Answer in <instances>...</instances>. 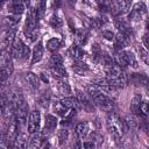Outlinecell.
Segmentation results:
<instances>
[{
  "label": "cell",
  "mask_w": 149,
  "mask_h": 149,
  "mask_svg": "<svg viewBox=\"0 0 149 149\" xmlns=\"http://www.w3.org/2000/svg\"><path fill=\"white\" fill-rule=\"evenodd\" d=\"M132 80L135 84H141V85H146L147 84V77L143 74H137V73H133L132 76Z\"/></svg>",
  "instance_id": "obj_32"
},
{
  "label": "cell",
  "mask_w": 149,
  "mask_h": 149,
  "mask_svg": "<svg viewBox=\"0 0 149 149\" xmlns=\"http://www.w3.org/2000/svg\"><path fill=\"white\" fill-rule=\"evenodd\" d=\"M114 47L115 49H122L123 47H126L128 44V41H129V37L126 36L125 34H121L119 33L118 35L114 36Z\"/></svg>",
  "instance_id": "obj_18"
},
{
  "label": "cell",
  "mask_w": 149,
  "mask_h": 149,
  "mask_svg": "<svg viewBox=\"0 0 149 149\" xmlns=\"http://www.w3.org/2000/svg\"><path fill=\"white\" fill-rule=\"evenodd\" d=\"M137 127V121L134 116H127L123 121V128L125 130H128V129H135Z\"/></svg>",
  "instance_id": "obj_27"
},
{
  "label": "cell",
  "mask_w": 149,
  "mask_h": 149,
  "mask_svg": "<svg viewBox=\"0 0 149 149\" xmlns=\"http://www.w3.org/2000/svg\"><path fill=\"white\" fill-rule=\"evenodd\" d=\"M102 36L106 38V40H108V41H112L113 38H114V34H113V31H111V30H104L102 31Z\"/></svg>",
  "instance_id": "obj_41"
},
{
  "label": "cell",
  "mask_w": 149,
  "mask_h": 149,
  "mask_svg": "<svg viewBox=\"0 0 149 149\" xmlns=\"http://www.w3.org/2000/svg\"><path fill=\"white\" fill-rule=\"evenodd\" d=\"M19 128H20V127H19V125H17L15 118L12 119V120L9 121V125H8L7 130H6V136H5V140H6L8 143L14 142L15 137H16L17 134H19Z\"/></svg>",
  "instance_id": "obj_9"
},
{
  "label": "cell",
  "mask_w": 149,
  "mask_h": 149,
  "mask_svg": "<svg viewBox=\"0 0 149 149\" xmlns=\"http://www.w3.org/2000/svg\"><path fill=\"white\" fill-rule=\"evenodd\" d=\"M43 57V45L42 42L40 41L33 49V54H31V64H35L37 62H40Z\"/></svg>",
  "instance_id": "obj_14"
},
{
  "label": "cell",
  "mask_w": 149,
  "mask_h": 149,
  "mask_svg": "<svg viewBox=\"0 0 149 149\" xmlns=\"http://www.w3.org/2000/svg\"><path fill=\"white\" fill-rule=\"evenodd\" d=\"M122 51V55L125 57V61L127 63V66H132L134 69H136L139 65H137V61L135 58V56L133 55V52L130 51H125V50H121Z\"/></svg>",
  "instance_id": "obj_24"
},
{
  "label": "cell",
  "mask_w": 149,
  "mask_h": 149,
  "mask_svg": "<svg viewBox=\"0 0 149 149\" xmlns=\"http://www.w3.org/2000/svg\"><path fill=\"white\" fill-rule=\"evenodd\" d=\"M139 113H140V116H143V118H146L148 115V102H147V100H143V101L140 102Z\"/></svg>",
  "instance_id": "obj_34"
},
{
  "label": "cell",
  "mask_w": 149,
  "mask_h": 149,
  "mask_svg": "<svg viewBox=\"0 0 149 149\" xmlns=\"http://www.w3.org/2000/svg\"><path fill=\"white\" fill-rule=\"evenodd\" d=\"M61 47V41L57 38V37H52L48 41L47 43V48L50 50V51H56L58 48Z\"/></svg>",
  "instance_id": "obj_28"
},
{
  "label": "cell",
  "mask_w": 149,
  "mask_h": 149,
  "mask_svg": "<svg viewBox=\"0 0 149 149\" xmlns=\"http://www.w3.org/2000/svg\"><path fill=\"white\" fill-rule=\"evenodd\" d=\"M72 69H73V71H74L77 74H79V76H85V74L90 71L88 65H87L86 63L81 62V61H76V62L73 63Z\"/></svg>",
  "instance_id": "obj_16"
},
{
  "label": "cell",
  "mask_w": 149,
  "mask_h": 149,
  "mask_svg": "<svg viewBox=\"0 0 149 149\" xmlns=\"http://www.w3.org/2000/svg\"><path fill=\"white\" fill-rule=\"evenodd\" d=\"M57 118L51 115V114H47L45 115V122H44V129L42 132V136L43 137H49L51 136L57 127Z\"/></svg>",
  "instance_id": "obj_7"
},
{
  "label": "cell",
  "mask_w": 149,
  "mask_h": 149,
  "mask_svg": "<svg viewBox=\"0 0 149 149\" xmlns=\"http://www.w3.org/2000/svg\"><path fill=\"white\" fill-rule=\"evenodd\" d=\"M139 51H140V56H141L142 61L148 65L149 64V59H148V51H147V49H144L143 47H140Z\"/></svg>",
  "instance_id": "obj_37"
},
{
  "label": "cell",
  "mask_w": 149,
  "mask_h": 149,
  "mask_svg": "<svg viewBox=\"0 0 149 149\" xmlns=\"http://www.w3.org/2000/svg\"><path fill=\"white\" fill-rule=\"evenodd\" d=\"M40 123H41V114L38 111H31L29 113L28 122H27V129L28 133L35 134L40 130Z\"/></svg>",
  "instance_id": "obj_6"
},
{
  "label": "cell",
  "mask_w": 149,
  "mask_h": 149,
  "mask_svg": "<svg viewBox=\"0 0 149 149\" xmlns=\"http://www.w3.org/2000/svg\"><path fill=\"white\" fill-rule=\"evenodd\" d=\"M147 13V7L143 2H137L133 9L129 12V19L132 21H141L146 16Z\"/></svg>",
  "instance_id": "obj_8"
},
{
  "label": "cell",
  "mask_w": 149,
  "mask_h": 149,
  "mask_svg": "<svg viewBox=\"0 0 149 149\" xmlns=\"http://www.w3.org/2000/svg\"><path fill=\"white\" fill-rule=\"evenodd\" d=\"M13 73V65H6L3 68H0V81H6L10 74Z\"/></svg>",
  "instance_id": "obj_26"
},
{
  "label": "cell",
  "mask_w": 149,
  "mask_h": 149,
  "mask_svg": "<svg viewBox=\"0 0 149 149\" xmlns=\"http://www.w3.org/2000/svg\"><path fill=\"white\" fill-rule=\"evenodd\" d=\"M50 72L55 78H58V79H65L68 77V71L63 65L50 66Z\"/></svg>",
  "instance_id": "obj_17"
},
{
  "label": "cell",
  "mask_w": 149,
  "mask_h": 149,
  "mask_svg": "<svg viewBox=\"0 0 149 149\" xmlns=\"http://www.w3.org/2000/svg\"><path fill=\"white\" fill-rule=\"evenodd\" d=\"M90 132V125L88 122H80L76 126V134L79 139H84L87 136Z\"/></svg>",
  "instance_id": "obj_20"
},
{
  "label": "cell",
  "mask_w": 149,
  "mask_h": 149,
  "mask_svg": "<svg viewBox=\"0 0 149 149\" xmlns=\"http://www.w3.org/2000/svg\"><path fill=\"white\" fill-rule=\"evenodd\" d=\"M92 100H93L94 104H95L97 106H99L101 109H104V111H106V112H112L113 106H114V101H113V99H111L107 94L100 92V93L93 95V97H92Z\"/></svg>",
  "instance_id": "obj_3"
},
{
  "label": "cell",
  "mask_w": 149,
  "mask_h": 149,
  "mask_svg": "<svg viewBox=\"0 0 149 149\" xmlns=\"http://www.w3.org/2000/svg\"><path fill=\"white\" fill-rule=\"evenodd\" d=\"M15 34H16V30H15V29H12L10 31L7 33V35L5 36V45H6V47L13 44L14 40L16 38V37H15Z\"/></svg>",
  "instance_id": "obj_31"
},
{
  "label": "cell",
  "mask_w": 149,
  "mask_h": 149,
  "mask_svg": "<svg viewBox=\"0 0 149 149\" xmlns=\"http://www.w3.org/2000/svg\"><path fill=\"white\" fill-rule=\"evenodd\" d=\"M28 112H29V106L27 105L26 101H22L16 108H15V120L19 125V127L24 126L28 121Z\"/></svg>",
  "instance_id": "obj_5"
},
{
  "label": "cell",
  "mask_w": 149,
  "mask_h": 149,
  "mask_svg": "<svg viewBox=\"0 0 149 149\" xmlns=\"http://www.w3.org/2000/svg\"><path fill=\"white\" fill-rule=\"evenodd\" d=\"M114 24H115V27L120 30L121 34H125V35L128 36V37H130V36L133 35L132 26L129 24V22H128L126 19H123V17H116V19L114 20Z\"/></svg>",
  "instance_id": "obj_10"
},
{
  "label": "cell",
  "mask_w": 149,
  "mask_h": 149,
  "mask_svg": "<svg viewBox=\"0 0 149 149\" xmlns=\"http://www.w3.org/2000/svg\"><path fill=\"white\" fill-rule=\"evenodd\" d=\"M49 23L54 27V28H59L61 26H62V21H61V19L57 16V15H52L51 17H50V20H49Z\"/></svg>",
  "instance_id": "obj_36"
},
{
  "label": "cell",
  "mask_w": 149,
  "mask_h": 149,
  "mask_svg": "<svg viewBox=\"0 0 149 149\" xmlns=\"http://www.w3.org/2000/svg\"><path fill=\"white\" fill-rule=\"evenodd\" d=\"M12 56H10V51L8 49H2L0 50V68H3L6 65L12 64Z\"/></svg>",
  "instance_id": "obj_22"
},
{
  "label": "cell",
  "mask_w": 149,
  "mask_h": 149,
  "mask_svg": "<svg viewBox=\"0 0 149 149\" xmlns=\"http://www.w3.org/2000/svg\"><path fill=\"white\" fill-rule=\"evenodd\" d=\"M52 108H54V112H55L57 115L63 116V118H65V116L70 113V111H71V109H69L68 107H65V106L61 102V100H59V101H55L54 105H52Z\"/></svg>",
  "instance_id": "obj_19"
},
{
  "label": "cell",
  "mask_w": 149,
  "mask_h": 149,
  "mask_svg": "<svg viewBox=\"0 0 149 149\" xmlns=\"http://www.w3.org/2000/svg\"><path fill=\"white\" fill-rule=\"evenodd\" d=\"M24 3L21 2V1H14V2H10L9 6H8V10L13 14V15H16V16H20L23 12H24Z\"/></svg>",
  "instance_id": "obj_13"
},
{
  "label": "cell",
  "mask_w": 149,
  "mask_h": 149,
  "mask_svg": "<svg viewBox=\"0 0 149 149\" xmlns=\"http://www.w3.org/2000/svg\"><path fill=\"white\" fill-rule=\"evenodd\" d=\"M7 105H8V99L5 95H0V114L3 113V111L7 107Z\"/></svg>",
  "instance_id": "obj_38"
},
{
  "label": "cell",
  "mask_w": 149,
  "mask_h": 149,
  "mask_svg": "<svg viewBox=\"0 0 149 149\" xmlns=\"http://www.w3.org/2000/svg\"><path fill=\"white\" fill-rule=\"evenodd\" d=\"M61 102H62L65 107H68L69 109H76V111H77V109L81 108L79 101L77 100V98H73V97H65V98H63V99L61 100Z\"/></svg>",
  "instance_id": "obj_15"
},
{
  "label": "cell",
  "mask_w": 149,
  "mask_h": 149,
  "mask_svg": "<svg viewBox=\"0 0 149 149\" xmlns=\"http://www.w3.org/2000/svg\"><path fill=\"white\" fill-rule=\"evenodd\" d=\"M0 149H9V143L5 139H0Z\"/></svg>",
  "instance_id": "obj_42"
},
{
  "label": "cell",
  "mask_w": 149,
  "mask_h": 149,
  "mask_svg": "<svg viewBox=\"0 0 149 149\" xmlns=\"http://www.w3.org/2000/svg\"><path fill=\"white\" fill-rule=\"evenodd\" d=\"M143 44H144V49H148L149 48V44H148V34L146 33L144 35H143Z\"/></svg>",
  "instance_id": "obj_43"
},
{
  "label": "cell",
  "mask_w": 149,
  "mask_h": 149,
  "mask_svg": "<svg viewBox=\"0 0 149 149\" xmlns=\"http://www.w3.org/2000/svg\"><path fill=\"white\" fill-rule=\"evenodd\" d=\"M10 56L15 59L24 61L29 56V48L22 42V40L16 37L10 45Z\"/></svg>",
  "instance_id": "obj_2"
},
{
  "label": "cell",
  "mask_w": 149,
  "mask_h": 149,
  "mask_svg": "<svg viewBox=\"0 0 149 149\" xmlns=\"http://www.w3.org/2000/svg\"><path fill=\"white\" fill-rule=\"evenodd\" d=\"M38 104L43 107V108H47L50 104V94L49 93H44L42 94L40 98H38Z\"/></svg>",
  "instance_id": "obj_33"
},
{
  "label": "cell",
  "mask_w": 149,
  "mask_h": 149,
  "mask_svg": "<svg viewBox=\"0 0 149 149\" xmlns=\"http://www.w3.org/2000/svg\"><path fill=\"white\" fill-rule=\"evenodd\" d=\"M13 143H14V149H27L28 148V135L26 133H19Z\"/></svg>",
  "instance_id": "obj_11"
},
{
  "label": "cell",
  "mask_w": 149,
  "mask_h": 149,
  "mask_svg": "<svg viewBox=\"0 0 149 149\" xmlns=\"http://www.w3.org/2000/svg\"><path fill=\"white\" fill-rule=\"evenodd\" d=\"M41 78L43 79V81H45V83H48L49 81V77L48 76H45V73H41Z\"/></svg>",
  "instance_id": "obj_44"
},
{
  "label": "cell",
  "mask_w": 149,
  "mask_h": 149,
  "mask_svg": "<svg viewBox=\"0 0 149 149\" xmlns=\"http://www.w3.org/2000/svg\"><path fill=\"white\" fill-rule=\"evenodd\" d=\"M69 136V132L66 129H61L58 132V140H59V144H64L68 140Z\"/></svg>",
  "instance_id": "obj_35"
},
{
  "label": "cell",
  "mask_w": 149,
  "mask_h": 149,
  "mask_svg": "<svg viewBox=\"0 0 149 149\" xmlns=\"http://www.w3.org/2000/svg\"><path fill=\"white\" fill-rule=\"evenodd\" d=\"M2 6H3V2H2V1H0V10L2 9Z\"/></svg>",
  "instance_id": "obj_45"
},
{
  "label": "cell",
  "mask_w": 149,
  "mask_h": 149,
  "mask_svg": "<svg viewBox=\"0 0 149 149\" xmlns=\"http://www.w3.org/2000/svg\"><path fill=\"white\" fill-rule=\"evenodd\" d=\"M130 6H132V1H112L109 5V12L116 16L120 17V15L126 14L130 10Z\"/></svg>",
  "instance_id": "obj_4"
},
{
  "label": "cell",
  "mask_w": 149,
  "mask_h": 149,
  "mask_svg": "<svg viewBox=\"0 0 149 149\" xmlns=\"http://www.w3.org/2000/svg\"><path fill=\"white\" fill-rule=\"evenodd\" d=\"M42 140H43V136H42V133H35L33 134L30 141H29V146H30V149H40L41 144H42Z\"/></svg>",
  "instance_id": "obj_23"
},
{
  "label": "cell",
  "mask_w": 149,
  "mask_h": 149,
  "mask_svg": "<svg viewBox=\"0 0 149 149\" xmlns=\"http://www.w3.org/2000/svg\"><path fill=\"white\" fill-rule=\"evenodd\" d=\"M107 128H108L111 135L116 141H119L122 137L123 132H125L123 120H121V118L115 112H113V111L108 113V116H107Z\"/></svg>",
  "instance_id": "obj_1"
},
{
  "label": "cell",
  "mask_w": 149,
  "mask_h": 149,
  "mask_svg": "<svg viewBox=\"0 0 149 149\" xmlns=\"http://www.w3.org/2000/svg\"><path fill=\"white\" fill-rule=\"evenodd\" d=\"M58 87H59L61 93H63V94H70L71 93V87H70L69 83L65 81V79H61Z\"/></svg>",
  "instance_id": "obj_30"
},
{
  "label": "cell",
  "mask_w": 149,
  "mask_h": 149,
  "mask_svg": "<svg viewBox=\"0 0 149 149\" xmlns=\"http://www.w3.org/2000/svg\"><path fill=\"white\" fill-rule=\"evenodd\" d=\"M50 65L51 66L63 65V57L59 54H52L50 57Z\"/></svg>",
  "instance_id": "obj_29"
},
{
  "label": "cell",
  "mask_w": 149,
  "mask_h": 149,
  "mask_svg": "<svg viewBox=\"0 0 149 149\" xmlns=\"http://www.w3.org/2000/svg\"><path fill=\"white\" fill-rule=\"evenodd\" d=\"M142 101V98H141V94H135L133 100H132V105H130V109L133 112L134 115L136 116H140V113H139V106H140V102Z\"/></svg>",
  "instance_id": "obj_25"
},
{
  "label": "cell",
  "mask_w": 149,
  "mask_h": 149,
  "mask_svg": "<svg viewBox=\"0 0 149 149\" xmlns=\"http://www.w3.org/2000/svg\"><path fill=\"white\" fill-rule=\"evenodd\" d=\"M104 20L102 19H93L92 21H91V26L93 27V28H95V29H99V28H101L102 26H104Z\"/></svg>",
  "instance_id": "obj_39"
},
{
  "label": "cell",
  "mask_w": 149,
  "mask_h": 149,
  "mask_svg": "<svg viewBox=\"0 0 149 149\" xmlns=\"http://www.w3.org/2000/svg\"><path fill=\"white\" fill-rule=\"evenodd\" d=\"M68 54H69V56H70L72 59H74V61H80L81 57L84 56V50L81 49L80 45H78V44L74 43V44H72V45L69 48Z\"/></svg>",
  "instance_id": "obj_12"
},
{
  "label": "cell",
  "mask_w": 149,
  "mask_h": 149,
  "mask_svg": "<svg viewBox=\"0 0 149 149\" xmlns=\"http://www.w3.org/2000/svg\"><path fill=\"white\" fill-rule=\"evenodd\" d=\"M24 77H26L27 83L29 84V86H30L33 90H37V88L40 87V79H38V77H37L35 73H33V72H27Z\"/></svg>",
  "instance_id": "obj_21"
},
{
  "label": "cell",
  "mask_w": 149,
  "mask_h": 149,
  "mask_svg": "<svg viewBox=\"0 0 149 149\" xmlns=\"http://www.w3.org/2000/svg\"><path fill=\"white\" fill-rule=\"evenodd\" d=\"M80 149H95V144L92 141H86L80 144Z\"/></svg>",
  "instance_id": "obj_40"
}]
</instances>
